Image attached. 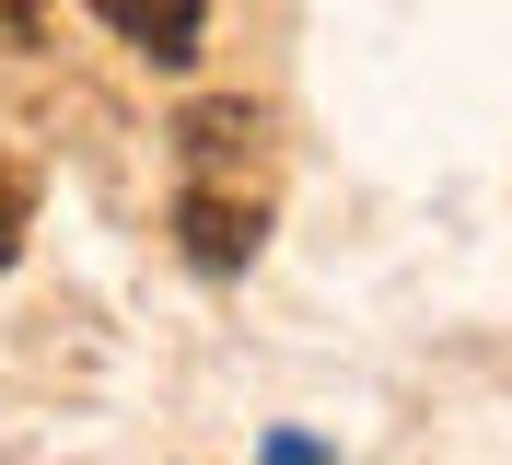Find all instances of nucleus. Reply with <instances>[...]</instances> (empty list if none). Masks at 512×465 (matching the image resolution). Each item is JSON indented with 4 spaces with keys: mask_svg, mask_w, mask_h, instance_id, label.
Here are the masks:
<instances>
[{
    "mask_svg": "<svg viewBox=\"0 0 512 465\" xmlns=\"http://www.w3.org/2000/svg\"><path fill=\"white\" fill-rule=\"evenodd\" d=\"M175 140H187V163H198V175H222V163H245L256 117H245V105H187V128H175Z\"/></svg>",
    "mask_w": 512,
    "mask_h": 465,
    "instance_id": "nucleus-3",
    "label": "nucleus"
},
{
    "mask_svg": "<svg viewBox=\"0 0 512 465\" xmlns=\"http://www.w3.org/2000/svg\"><path fill=\"white\" fill-rule=\"evenodd\" d=\"M105 24L128 35V47H140V59H198V24H210V0H94Z\"/></svg>",
    "mask_w": 512,
    "mask_h": 465,
    "instance_id": "nucleus-2",
    "label": "nucleus"
},
{
    "mask_svg": "<svg viewBox=\"0 0 512 465\" xmlns=\"http://www.w3.org/2000/svg\"><path fill=\"white\" fill-rule=\"evenodd\" d=\"M175 233H187V256L210 279H233L256 245H268V210H256V198H222V186H187V198H175Z\"/></svg>",
    "mask_w": 512,
    "mask_h": 465,
    "instance_id": "nucleus-1",
    "label": "nucleus"
},
{
    "mask_svg": "<svg viewBox=\"0 0 512 465\" xmlns=\"http://www.w3.org/2000/svg\"><path fill=\"white\" fill-rule=\"evenodd\" d=\"M24 221H35V186H24V163L0 152V268L24 256Z\"/></svg>",
    "mask_w": 512,
    "mask_h": 465,
    "instance_id": "nucleus-4",
    "label": "nucleus"
}]
</instances>
